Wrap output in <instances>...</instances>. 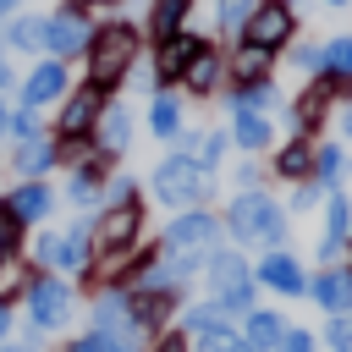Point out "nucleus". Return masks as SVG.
Masks as SVG:
<instances>
[{"mask_svg":"<svg viewBox=\"0 0 352 352\" xmlns=\"http://www.w3.org/2000/svg\"><path fill=\"white\" fill-rule=\"evenodd\" d=\"M50 165H60V154H55V138L44 132V138H33V143H16V176L22 182H44V170Z\"/></svg>","mask_w":352,"mask_h":352,"instance_id":"obj_23","label":"nucleus"},{"mask_svg":"<svg viewBox=\"0 0 352 352\" xmlns=\"http://www.w3.org/2000/svg\"><path fill=\"white\" fill-rule=\"evenodd\" d=\"M253 280H258V286H270V292H286V297L308 292V275H302V264H297L292 253H280V248H270V253H264V264L253 270Z\"/></svg>","mask_w":352,"mask_h":352,"instance_id":"obj_14","label":"nucleus"},{"mask_svg":"<svg viewBox=\"0 0 352 352\" xmlns=\"http://www.w3.org/2000/svg\"><path fill=\"white\" fill-rule=\"evenodd\" d=\"M187 346H192L187 330H160V336H154V352H187Z\"/></svg>","mask_w":352,"mask_h":352,"instance_id":"obj_41","label":"nucleus"},{"mask_svg":"<svg viewBox=\"0 0 352 352\" xmlns=\"http://www.w3.org/2000/svg\"><path fill=\"white\" fill-rule=\"evenodd\" d=\"M308 297H314L324 314H352V270H346V264H324V270L308 280Z\"/></svg>","mask_w":352,"mask_h":352,"instance_id":"obj_13","label":"nucleus"},{"mask_svg":"<svg viewBox=\"0 0 352 352\" xmlns=\"http://www.w3.org/2000/svg\"><path fill=\"white\" fill-rule=\"evenodd\" d=\"M6 138L11 143H33V138H44V126H38V110H11V121H6Z\"/></svg>","mask_w":352,"mask_h":352,"instance_id":"obj_36","label":"nucleus"},{"mask_svg":"<svg viewBox=\"0 0 352 352\" xmlns=\"http://www.w3.org/2000/svg\"><path fill=\"white\" fill-rule=\"evenodd\" d=\"M82 6H110V11H116V6H121V0H82Z\"/></svg>","mask_w":352,"mask_h":352,"instance_id":"obj_50","label":"nucleus"},{"mask_svg":"<svg viewBox=\"0 0 352 352\" xmlns=\"http://www.w3.org/2000/svg\"><path fill=\"white\" fill-rule=\"evenodd\" d=\"M176 314V292H132V308H126V319H132V330H165V319Z\"/></svg>","mask_w":352,"mask_h":352,"instance_id":"obj_19","label":"nucleus"},{"mask_svg":"<svg viewBox=\"0 0 352 352\" xmlns=\"http://www.w3.org/2000/svg\"><path fill=\"white\" fill-rule=\"evenodd\" d=\"M286 6H292V0H286Z\"/></svg>","mask_w":352,"mask_h":352,"instance_id":"obj_56","label":"nucleus"},{"mask_svg":"<svg viewBox=\"0 0 352 352\" xmlns=\"http://www.w3.org/2000/svg\"><path fill=\"white\" fill-rule=\"evenodd\" d=\"M286 214H280V204L264 192V187H253V192H236L231 198V209H226V231L236 236V248H280L286 242Z\"/></svg>","mask_w":352,"mask_h":352,"instance_id":"obj_1","label":"nucleus"},{"mask_svg":"<svg viewBox=\"0 0 352 352\" xmlns=\"http://www.w3.org/2000/svg\"><path fill=\"white\" fill-rule=\"evenodd\" d=\"M66 352H143V330L121 324V330H94V336H77Z\"/></svg>","mask_w":352,"mask_h":352,"instance_id":"obj_24","label":"nucleus"},{"mask_svg":"<svg viewBox=\"0 0 352 352\" xmlns=\"http://www.w3.org/2000/svg\"><path fill=\"white\" fill-rule=\"evenodd\" d=\"M346 231H352V204H346V192L336 187V192L324 198V226H319V264H330V258L341 253Z\"/></svg>","mask_w":352,"mask_h":352,"instance_id":"obj_16","label":"nucleus"},{"mask_svg":"<svg viewBox=\"0 0 352 352\" xmlns=\"http://www.w3.org/2000/svg\"><path fill=\"white\" fill-rule=\"evenodd\" d=\"M275 352H314V336H308V330H286Z\"/></svg>","mask_w":352,"mask_h":352,"instance_id":"obj_42","label":"nucleus"},{"mask_svg":"<svg viewBox=\"0 0 352 352\" xmlns=\"http://www.w3.org/2000/svg\"><path fill=\"white\" fill-rule=\"evenodd\" d=\"M204 270H209V302H214L226 319H248V314H253V292H258V280H253V270L242 264V253L214 248Z\"/></svg>","mask_w":352,"mask_h":352,"instance_id":"obj_4","label":"nucleus"},{"mask_svg":"<svg viewBox=\"0 0 352 352\" xmlns=\"http://www.w3.org/2000/svg\"><path fill=\"white\" fill-rule=\"evenodd\" d=\"M270 66H275L270 50L236 44V55H231V88H242V82H270Z\"/></svg>","mask_w":352,"mask_h":352,"instance_id":"obj_27","label":"nucleus"},{"mask_svg":"<svg viewBox=\"0 0 352 352\" xmlns=\"http://www.w3.org/2000/svg\"><path fill=\"white\" fill-rule=\"evenodd\" d=\"M258 182H264V170H258V165H248V160H242V165H236V192H253V187H258Z\"/></svg>","mask_w":352,"mask_h":352,"instance_id":"obj_43","label":"nucleus"},{"mask_svg":"<svg viewBox=\"0 0 352 352\" xmlns=\"http://www.w3.org/2000/svg\"><path fill=\"white\" fill-rule=\"evenodd\" d=\"M187 154H192V160H198L204 170H214V165H220V154H226V132H198Z\"/></svg>","mask_w":352,"mask_h":352,"instance_id":"obj_37","label":"nucleus"},{"mask_svg":"<svg viewBox=\"0 0 352 352\" xmlns=\"http://www.w3.org/2000/svg\"><path fill=\"white\" fill-rule=\"evenodd\" d=\"M6 121H11V110H6V99H0V138H6Z\"/></svg>","mask_w":352,"mask_h":352,"instance_id":"obj_49","label":"nucleus"},{"mask_svg":"<svg viewBox=\"0 0 352 352\" xmlns=\"http://www.w3.org/2000/svg\"><path fill=\"white\" fill-rule=\"evenodd\" d=\"M0 352H28V346H6V341H0Z\"/></svg>","mask_w":352,"mask_h":352,"instance_id":"obj_51","label":"nucleus"},{"mask_svg":"<svg viewBox=\"0 0 352 352\" xmlns=\"http://www.w3.org/2000/svg\"><path fill=\"white\" fill-rule=\"evenodd\" d=\"M270 138H275V126H270V116H258V110H231V143L236 148H270Z\"/></svg>","mask_w":352,"mask_h":352,"instance_id":"obj_25","label":"nucleus"},{"mask_svg":"<svg viewBox=\"0 0 352 352\" xmlns=\"http://www.w3.org/2000/svg\"><path fill=\"white\" fill-rule=\"evenodd\" d=\"M280 336H286V319H280L275 308H253V314L242 319V346H248V352H275Z\"/></svg>","mask_w":352,"mask_h":352,"instance_id":"obj_21","label":"nucleus"},{"mask_svg":"<svg viewBox=\"0 0 352 352\" xmlns=\"http://www.w3.org/2000/svg\"><path fill=\"white\" fill-rule=\"evenodd\" d=\"M198 44H204V38H198V33H187V28H182V33H170V38H160V44H154V72H148V77H154V88L182 82V72H187V60L198 55Z\"/></svg>","mask_w":352,"mask_h":352,"instance_id":"obj_11","label":"nucleus"},{"mask_svg":"<svg viewBox=\"0 0 352 352\" xmlns=\"http://www.w3.org/2000/svg\"><path fill=\"white\" fill-rule=\"evenodd\" d=\"M292 33H297V6H286V0H253V16L242 22V33H236V44H253V50H286L292 44Z\"/></svg>","mask_w":352,"mask_h":352,"instance_id":"obj_7","label":"nucleus"},{"mask_svg":"<svg viewBox=\"0 0 352 352\" xmlns=\"http://www.w3.org/2000/svg\"><path fill=\"white\" fill-rule=\"evenodd\" d=\"M6 330H11V302L0 297V341H6Z\"/></svg>","mask_w":352,"mask_h":352,"instance_id":"obj_46","label":"nucleus"},{"mask_svg":"<svg viewBox=\"0 0 352 352\" xmlns=\"http://www.w3.org/2000/svg\"><path fill=\"white\" fill-rule=\"evenodd\" d=\"M341 170H346L341 143H319V148H314V182H319V192H336V187H341Z\"/></svg>","mask_w":352,"mask_h":352,"instance_id":"obj_31","label":"nucleus"},{"mask_svg":"<svg viewBox=\"0 0 352 352\" xmlns=\"http://www.w3.org/2000/svg\"><path fill=\"white\" fill-rule=\"evenodd\" d=\"M22 231H28V226H22V220L6 209V198H0V275L22 258Z\"/></svg>","mask_w":352,"mask_h":352,"instance_id":"obj_33","label":"nucleus"},{"mask_svg":"<svg viewBox=\"0 0 352 352\" xmlns=\"http://www.w3.org/2000/svg\"><path fill=\"white\" fill-rule=\"evenodd\" d=\"M324 341H330V352L352 346V314H324Z\"/></svg>","mask_w":352,"mask_h":352,"instance_id":"obj_38","label":"nucleus"},{"mask_svg":"<svg viewBox=\"0 0 352 352\" xmlns=\"http://www.w3.org/2000/svg\"><path fill=\"white\" fill-rule=\"evenodd\" d=\"M187 336L198 341V352H231V346L242 341V336H236V330H231L226 319H204V324H192Z\"/></svg>","mask_w":352,"mask_h":352,"instance_id":"obj_32","label":"nucleus"},{"mask_svg":"<svg viewBox=\"0 0 352 352\" xmlns=\"http://www.w3.org/2000/svg\"><path fill=\"white\" fill-rule=\"evenodd\" d=\"M280 104V94H275V82H242V88H231L226 94V110H275Z\"/></svg>","mask_w":352,"mask_h":352,"instance_id":"obj_30","label":"nucleus"},{"mask_svg":"<svg viewBox=\"0 0 352 352\" xmlns=\"http://www.w3.org/2000/svg\"><path fill=\"white\" fill-rule=\"evenodd\" d=\"M6 50H44V16H6Z\"/></svg>","mask_w":352,"mask_h":352,"instance_id":"obj_29","label":"nucleus"},{"mask_svg":"<svg viewBox=\"0 0 352 352\" xmlns=\"http://www.w3.org/2000/svg\"><path fill=\"white\" fill-rule=\"evenodd\" d=\"M0 88H11V60H6V44H0Z\"/></svg>","mask_w":352,"mask_h":352,"instance_id":"obj_45","label":"nucleus"},{"mask_svg":"<svg viewBox=\"0 0 352 352\" xmlns=\"http://www.w3.org/2000/svg\"><path fill=\"white\" fill-rule=\"evenodd\" d=\"M319 6H352V0H319Z\"/></svg>","mask_w":352,"mask_h":352,"instance_id":"obj_52","label":"nucleus"},{"mask_svg":"<svg viewBox=\"0 0 352 352\" xmlns=\"http://www.w3.org/2000/svg\"><path fill=\"white\" fill-rule=\"evenodd\" d=\"M6 209H11L22 226H38V220L55 214V192H50V182H16V187L6 192Z\"/></svg>","mask_w":352,"mask_h":352,"instance_id":"obj_15","label":"nucleus"},{"mask_svg":"<svg viewBox=\"0 0 352 352\" xmlns=\"http://www.w3.org/2000/svg\"><path fill=\"white\" fill-rule=\"evenodd\" d=\"M126 143H132V110H126L121 99H110L104 116L94 121V148H99V154H121Z\"/></svg>","mask_w":352,"mask_h":352,"instance_id":"obj_17","label":"nucleus"},{"mask_svg":"<svg viewBox=\"0 0 352 352\" xmlns=\"http://www.w3.org/2000/svg\"><path fill=\"white\" fill-rule=\"evenodd\" d=\"M138 198V182L132 176H104V209L110 204H132Z\"/></svg>","mask_w":352,"mask_h":352,"instance_id":"obj_39","label":"nucleus"},{"mask_svg":"<svg viewBox=\"0 0 352 352\" xmlns=\"http://www.w3.org/2000/svg\"><path fill=\"white\" fill-rule=\"evenodd\" d=\"M16 6H22V0H0V22H6V16H16Z\"/></svg>","mask_w":352,"mask_h":352,"instance_id":"obj_48","label":"nucleus"},{"mask_svg":"<svg viewBox=\"0 0 352 352\" xmlns=\"http://www.w3.org/2000/svg\"><path fill=\"white\" fill-rule=\"evenodd\" d=\"M66 198L77 209H104V160H88V165H72L66 170Z\"/></svg>","mask_w":352,"mask_h":352,"instance_id":"obj_18","label":"nucleus"},{"mask_svg":"<svg viewBox=\"0 0 352 352\" xmlns=\"http://www.w3.org/2000/svg\"><path fill=\"white\" fill-rule=\"evenodd\" d=\"M104 104H110V88H99V82H77V88H66L55 138H94V121L104 116Z\"/></svg>","mask_w":352,"mask_h":352,"instance_id":"obj_10","label":"nucleus"},{"mask_svg":"<svg viewBox=\"0 0 352 352\" xmlns=\"http://www.w3.org/2000/svg\"><path fill=\"white\" fill-rule=\"evenodd\" d=\"M319 204V182H297V192H292V209H314Z\"/></svg>","mask_w":352,"mask_h":352,"instance_id":"obj_44","label":"nucleus"},{"mask_svg":"<svg viewBox=\"0 0 352 352\" xmlns=\"http://www.w3.org/2000/svg\"><path fill=\"white\" fill-rule=\"evenodd\" d=\"M88 38H94V22H88V6H82V0H66L60 11H50V16H44V50H50L55 60L82 55V50H88Z\"/></svg>","mask_w":352,"mask_h":352,"instance_id":"obj_8","label":"nucleus"},{"mask_svg":"<svg viewBox=\"0 0 352 352\" xmlns=\"http://www.w3.org/2000/svg\"><path fill=\"white\" fill-rule=\"evenodd\" d=\"M336 352H352V346H336Z\"/></svg>","mask_w":352,"mask_h":352,"instance_id":"obj_54","label":"nucleus"},{"mask_svg":"<svg viewBox=\"0 0 352 352\" xmlns=\"http://www.w3.org/2000/svg\"><path fill=\"white\" fill-rule=\"evenodd\" d=\"M138 231H143V204H138V198L99 209V214H94V258H104V253H132Z\"/></svg>","mask_w":352,"mask_h":352,"instance_id":"obj_9","label":"nucleus"},{"mask_svg":"<svg viewBox=\"0 0 352 352\" xmlns=\"http://www.w3.org/2000/svg\"><path fill=\"white\" fill-rule=\"evenodd\" d=\"M292 66L319 72V66H324V44H297V50H292Z\"/></svg>","mask_w":352,"mask_h":352,"instance_id":"obj_40","label":"nucleus"},{"mask_svg":"<svg viewBox=\"0 0 352 352\" xmlns=\"http://www.w3.org/2000/svg\"><path fill=\"white\" fill-rule=\"evenodd\" d=\"M324 77H341V82H352V33H341V38H330L324 44V66H319Z\"/></svg>","mask_w":352,"mask_h":352,"instance_id":"obj_34","label":"nucleus"},{"mask_svg":"<svg viewBox=\"0 0 352 352\" xmlns=\"http://www.w3.org/2000/svg\"><path fill=\"white\" fill-rule=\"evenodd\" d=\"M148 132L165 138V143L182 138V99H176V94H165V88L148 94Z\"/></svg>","mask_w":352,"mask_h":352,"instance_id":"obj_22","label":"nucleus"},{"mask_svg":"<svg viewBox=\"0 0 352 352\" xmlns=\"http://www.w3.org/2000/svg\"><path fill=\"white\" fill-rule=\"evenodd\" d=\"M275 176H280V182H314V143H308V138H292V143L275 154Z\"/></svg>","mask_w":352,"mask_h":352,"instance_id":"obj_28","label":"nucleus"},{"mask_svg":"<svg viewBox=\"0 0 352 352\" xmlns=\"http://www.w3.org/2000/svg\"><path fill=\"white\" fill-rule=\"evenodd\" d=\"M341 132L352 138V99H346V110H341Z\"/></svg>","mask_w":352,"mask_h":352,"instance_id":"obj_47","label":"nucleus"},{"mask_svg":"<svg viewBox=\"0 0 352 352\" xmlns=\"http://www.w3.org/2000/svg\"><path fill=\"white\" fill-rule=\"evenodd\" d=\"M187 16H192V0H148V38L160 44V38L182 33Z\"/></svg>","mask_w":352,"mask_h":352,"instance_id":"obj_26","label":"nucleus"},{"mask_svg":"<svg viewBox=\"0 0 352 352\" xmlns=\"http://www.w3.org/2000/svg\"><path fill=\"white\" fill-rule=\"evenodd\" d=\"M66 88H72V82H66V60L50 55V60H38V66L22 77V104H28V110H44V104L66 99Z\"/></svg>","mask_w":352,"mask_h":352,"instance_id":"obj_12","label":"nucleus"},{"mask_svg":"<svg viewBox=\"0 0 352 352\" xmlns=\"http://www.w3.org/2000/svg\"><path fill=\"white\" fill-rule=\"evenodd\" d=\"M231 352H248V346H242V341H236V346H231Z\"/></svg>","mask_w":352,"mask_h":352,"instance_id":"obj_53","label":"nucleus"},{"mask_svg":"<svg viewBox=\"0 0 352 352\" xmlns=\"http://www.w3.org/2000/svg\"><path fill=\"white\" fill-rule=\"evenodd\" d=\"M148 187L160 204L170 209H204L209 192H214V170H204L192 154H165L154 170H148Z\"/></svg>","mask_w":352,"mask_h":352,"instance_id":"obj_3","label":"nucleus"},{"mask_svg":"<svg viewBox=\"0 0 352 352\" xmlns=\"http://www.w3.org/2000/svg\"><path fill=\"white\" fill-rule=\"evenodd\" d=\"M138 50H143V38H138V28H132V22H121V16L99 22V28H94V38H88V50H82V55H88V82L116 88V82L132 72Z\"/></svg>","mask_w":352,"mask_h":352,"instance_id":"obj_2","label":"nucleus"},{"mask_svg":"<svg viewBox=\"0 0 352 352\" xmlns=\"http://www.w3.org/2000/svg\"><path fill=\"white\" fill-rule=\"evenodd\" d=\"M346 242H352V231H346Z\"/></svg>","mask_w":352,"mask_h":352,"instance_id":"obj_55","label":"nucleus"},{"mask_svg":"<svg viewBox=\"0 0 352 352\" xmlns=\"http://www.w3.org/2000/svg\"><path fill=\"white\" fill-rule=\"evenodd\" d=\"M220 214H209V209H182L170 226H165V236H160V253H170V258H182V264H209V253L220 248Z\"/></svg>","mask_w":352,"mask_h":352,"instance_id":"obj_5","label":"nucleus"},{"mask_svg":"<svg viewBox=\"0 0 352 352\" xmlns=\"http://www.w3.org/2000/svg\"><path fill=\"white\" fill-rule=\"evenodd\" d=\"M22 302H28V324L33 330H66V319L77 314V292H72L66 275H33Z\"/></svg>","mask_w":352,"mask_h":352,"instance_id":"obj_6","label":"nucleus"},{"mask_svg":"<svg viewBox=\"0 0 352 352\" xmlns=\"http://www.w3.org/2000/svg\"><path fill=\"white\" fill-rule=\"evenodd\" d=\"M248 16H253V0H214V28H220L226 38H236Z\"/></svg>","mask_w":352,"mask_h":352,"instance_id":"obj_35","label":"nucleus"},{"mask_svg":"<svg viewBox=\"0 0 352 352\" xmlns=\"http://www.w3.org/2000/svg\"><path fill=\"white\" fill-rule=\"evenodd\" d=\"M220 77H226V60H220V50L204 38L198 44V55L187 60V72H182V88H192V94H214L220 88Z\"/></svg>","mask_w":352,"mask_h":352,"instance_id":"obj_20","label":"nucleus"}]
</instances>
